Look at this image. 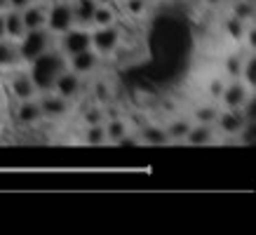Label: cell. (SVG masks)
Instances as JSON below:
<instances>
[{"instance_id":"7","label":"cell","mask_w":256,"mask_h":235,"mask_svg":"<svg viewBox=\"0 0 256 235\" xmlns=\"http://www.w3.org/2000/svg\"><path fill=\"white\" fill-rule=\"evenodd\" d=\"M249 99H252V87H249L242 78H233L228 85H224L221 94H218L221 108H238V110H242V106H244Z\"/></svg>"},{"instance_id":"25","label":"cell","mask_w":256,"mask_h":235,"mask_svg":"<svg viewBox=\"0 0 256 235\" xmlns=\"http://www.w3.org/2000/svg\"><path fill=\"white\" fill-rule=\"evenodd\" d=\"M82 122L85 125H104L106 122V108L101 104H92L90 108H85L82 113Z\"/></svg>"},{"instance_id":"35","label":"cell","mask_w":256,"mask_h":235,"mask_svg":"<svg viewBox=\"0 0 256 235\" xmlns=\"http://www.w3.org/2000/svg\"><path fill=\"white\" fill-rule=\"evenodd\" d=\"M96 5H110V0H96Z\"/></svg>"},{"instance_id":"29","label":"cell","mask_w":256,"mask_h":235,"mask_svg":"<svg viewBox=\"0 0 256 235\" xmlns=\"http://www.w3.org/2000/svg\"><path fill=\"white\" fill-rule=\"evenodd\" d=\"M240 78L247 82L249 87H254V82H256V66H254V59L249 56L247 62L242 64V73H240Z\"/></svg>"},{"instance_id":"19","label":"cell","mask_w":256,"mask_h":235,"mask_svg":"<svg viewBox=\"0 0 256 235\" xmlns=\"http://www.w3.org/2000/svg\"><path fill=\"white\" fill-rule=\"evenodd\" d=\"M193 125V120L186 116H178L174 120H170L167 125H164V132H167V139L174 141V144H181V141H186V134Z\"/></svg>"},{"instance_id":"6","label":"cell","mask_w":256,"mask_h":235,"mask_svg":"<svg viewBox=\"0 0 256 235\" xmlns=\"http://www.w3.org/2000/svg\"><path fill=\"white\" fill-rule=\"evenodd\" d=\"M38 104H40V110H42V118L50 120V122H62L66 120L70 113V102L59 96L56 92H38Z\"/></svg>"},{"instance_id":"15","label":"cell","mask_w":256,"mask_h":235,"mask_svg":"<svg viewBox=\"0 0 256 235\" xmlns=\"http://www.w3.org/2000/svg\"><path fill=\"white\" fill-rule=\"evenodd\" d=\"M104 132H106V144H116L120 146L122 139L130 136V125H127V120L124 118H108L106 122H104Z\"/></svg>"},{"instance_id":"16","label":"cell","mask_w":256,"mask_h":235,"mask_svg":"<svg viewBox=\"0 0 256 235\" xmlns=\"http://www.w3.org/2000/svg\"><path fill=\"white\" fill-rule=\"evenodd\" d=\"M22 19L26 31H33V28H45L47 24V8L40 5V2H31L28 8L22 10Z\"/></svg>"},{"instance_id":"32","label":"cell","mask_w":256,"mask_h":235,"mask_svg":"<svg viewBox=\"0 0 256 235\" xmlns=\"http://www.w3.org/2000/svg\"><path fill=\"white\" fill-rule=\"evenodd\" d=\"M204 5H210V8H221V5H226L228 0H202Z\"/></svg>"},{"instance_id":"27","label":"cell","mask_w":256,"mask_h":235,"mask_svg":"<svg viewBox=\"0 0 256 235\" xmlns=\"http://www.w3.org/2000/svg\"><path fill=\"white\" fill-rule=\"evenodd\" d=\"M224 28H226V33H228L233 40H240V38H244L247 24L240 22V19H235V16H228V19L224 22Z\"/></svg>"},{"instance_id":"26","label":"cell","mask_w":256,"mask_h":235,"mask_svg":"<svg viewBox=\"0 0 256 235\" xmlns=\"http://www.w3.org/2000/svg\"><path fill=\"white\" fill-rule=\"evenodd\" d=\"M148 0H122V10L127 16H132V19H139L148 12Z\"/></svg>"},{"instance_id":"22","label":"cell","mask_w":256,"mask_h":235,"mask_svg":"<svg viewBox=\"0 0 256 235\" xmlns=\"http://www.w3.org/2000/svg\"><path fill=\"white\" fill-rule=\"evenodd\" d=\"M230 16H235V19H240L244 24H252V19H254V2L252 0H235L230 5Z\"/></svg>"},{"instance_id":"31","label":"cell","mask_w":256,"mask_h":235,"mask_svg":"<svg viewBox=\"0 0 256 235\" xmlns=\"http://www.w3.org/2000/svg\"><path fill=\"white\" fill-rule=\"evenodd\" d=\"M31 2H36V0H8V8L10 10H19V12H22V10L28 8Z\"/></svg>"},{"instance_id":"24","label":"cell","mask_w":256,"mask_h":235,"mask_svg":"<svg viewBox=\"0 0 256 235\" xmlns=\"http://www.w3.org/2000/svg\"><path fill=\"white\" fill-rule=\"evenodd\" d=\"M82 141H85L87 146H106V132H104V125H85Z\"/></svg>"},{"instance_id":"1","label":"cell","mask_w":256,"mask_h":235,"mask_svg":"<svg viewBox=\"0 0 256 235\" xmlns=\"http://www.w3.org/2000/svg\"><path fill=\"white\" fill-rule=\"evenodd\" d=\"M64 68H68V62L66 56L56 50V47H50L47 52H42L40 56H36L31 64H28V76L36 82L38 92H50L54 87L56 76L62 73Z\"/></svg>"},{"instance_id":"20","label":"cell","mask_w":256,"mask_h":235,"mask_svg":"<svg viewBox=\"0 0 256 235\" xmlns=\"http://www.w3.org/2000/svg\"><path fill=\"white\" fill-rule=\"evenodd\" d=\"M218 110H221V106H216V104H198L190 110V120L193 122H204V125H214Z\"/></svg>"},{"instance_id":"17","label":"cell","mask_w":256,"mask_h":235,"mask_svg":"<svg viewBox=\"0 0 256 235\" xmlns=\"http://www.w3.org/2000/svg\"><path fill=\"white\" fill-rule=\"evenodd\" d=\"M139 141L144 146H164V144H170L167 132H164V125H158V122H148V125L141 127Z\"/></svg>"},{"instance_id":"3","label":"cell","mask_w":256,"mask_h":235,"mask_svg":"<svg viewBox=\"0 0 256 235\" xmlns=\"http://www.w3.org/2000/svg\"><path fill=\"white\" fill-rule=\"evenodd\" d=\"M90 38H92V50H96L101 56L116 54L120 45H122V31L118 24H110V26H92L90 31Z\"/></svg>"},{"instance_id":"12","label":"cell","mask_w":256,"mask_h":235,"mask_svg":"<svg viewBox=\"0 0 256 235\" xmlns=\"http://www.w3.org/2000/svg\"><path fill=\"white\" fill-rule=\"evenodd\" d=\"M14 120H16V125H22V127L40 125L45 118H42V110H40L38 96H36V99H26V102H16L14 104Z\"/></svg>"},{"instance_id":"8","label":"cell","mask_w":256,"mask_h":235,"mask_svg":"<svg viewBox=\"0 0 256 235\" xmlns=\"http://www.w3.org/2000/svg\"><path fill=\"white\" fill-rule=\"evenodd\" d=\"M87 47H92V38H90V28H82V26H70L66 33L59 36V52H62L66 59L73 54H78Z\"/></svg>"},{"instance_id":"5","label":"cell","mask_w":256,"mask_h":235,"mask_svg":"<svg viewBox=\"0 0 256 235\" xmlns=\"http://www.w3.org/2000/svg\"><path fill=\"white\" fill-rule=\"evenodd\" d=\"M244 127H247V118L244 113L238 108H221L218 110L216 120H214V130L216 134L226 136V139H235V136H240L244 132Z\"/></svg>"},{"instance_id":"13","label":"cell","mask_w":256,"mask_h":235,"mask_svg":"<svg viewBox=\"0 0 256 235\" xmlns=\"http://www.w3.org/2000/svg\"><path fill=\"white\" fill-rule=\"evenodd\" d=\"M218 139L214 125H204V122H193L186 134V144L190 146H212Z\"/></svg>"},{"instance_id":"4","label":"cell","mask_w":256,"mask_h":235,"mask_svg":"<svg viewBox=\"0 0 256 235\" xmlns=\"http://www.w3.org/2000/svg\"><path fill=\"white\" fill-rule=\"evenodd\" d=\"M70 26H76L73 22V10H70V0H54L50 8H47V24L45 28L52 36H62L70 28Z\"/></svg>"},{"instance_id":"33","label":"cell","mask_w":256,"mask_h":235,"mask_svg":"<svg viewBox=\"0 0 256 235\" xmlns=\"http://www.w3.org/2000/svg\"><path fill=\"white\" fill-rule=\"evenodd\" d=\"M5 38V14L0 12V40Z\"/></svg>"},{"instance_id":"11","label":"cell","mask_w":256,"mask_h":235,"mask_svg":"<svg viewBox=\"0 0 256 235\" xmlns=\"http://www.w3.org/2000/svg\"><path fill=\"white\" fill-rule=\"evenodd\" d=\"M101 59L104 56L96 52V50H92V47H87V50H82V52H78V54L68 56L66 62H68V68L73 70V73H78V76H92V73H96L101 66Z\"/></svg>"},{"instance_id":"18","label":"cell","mask_w":256,"mask_h":235,"mask_svg":"<svg viewBox=\"0 0 256 235\" xmlns=\"http://www.w3.org/2000/svg\"><path fill=\"white\" fill-rule=\"evenodd\" d=\"M5 38L12 40V42H19L24 33H26V26H24V19H22V12L19 10H5Z\"/></svg>"},{"instance_id":"2","label":"cell","mask_w":256,"mask_h":235,"mask_svg":"<svg viewBox=\"0 0 256 235\" xmlns=\"http://www.w3.org/2000/svg\"><path fill=\"white\" fill-rule=\"evenodd\" d=\"M50 47H54V36L47 28H33L26 31L16 42V52H19V62L31 64L36 56L47 52Z\"/></svg>"},{"instance_id":"28","label":"cell","mask_w":256,"mask_h":235,"mask_svg":"<svg viewBox=\"0 0 256 235\" xmlns=\"http://www.w3.org/2000/svg\"><path fill=\"white\" fill-rule=\"evenodd\" d=\"M242 64H244V56L240 54H230V56H226V76H230V78H240V73H242Z\"/></svg>"},{"instance_id":"23","label":"cell","mask_w":256,"mask_h":235,"mask_svg":"<svg viewBox=\"0 0 256 235\" xmlns=\"http://www.w3.org/2000/svg\"><path fill=\"white\" fill-rule=\"evenodd\" d=\"M110 24H118V14L110 5H96L92 16V26H110Z\"/></svg>"},{"instance_id":"9","label":"cell","mask_w":256,"mask_h":235,"mask_svg":"<svg viewBox=\"0 0 256 235\" xmlns=\"http://www.w3.org/2000/svg\"><path fill=\"white\" fill-rule=\"evenodd\" d=\"M8 90L14 102H26V99H36L38 96V87L28 76V68L24 70L14 66V70H12V76L8 80Z\"/></svg>"},{"instance_id":"10","label":"cell","mask_w":256,"mask_h":235,"mask_svg":"<svg viewBox=\"0 0 256 235\" xmlns=\"http://www.w3.org/2000/svg\"><path fill=\"white\" fill-rule=\"evenodd\" d=\"M52 92H56L59 96L64 99H68L70 104L78 99L80 94H82V76L78 73H73L70 68H64L54 80V87H52Z\"/></svg>"},{"instance_id":"21","label":"cell","mask_w":256,"mask_h":235,"mask_svg":"<svg viewBox=\"0 0 256 235\" xmlns=\"http://www.w3.org/2000/svg\"><path fill=\"white\" fill-rule=\"evenodd\" d=\"M19 64V52H16V42L2 38L0 40V68H14Z\"/></svg>"},{"instance_id":"34","label":"cell","mask_w":256,"mask_h":235,"mask_svg":"<svg viewBox=\"0 0 256 235\" xmlns=\"http://www.w3.org/2000/svg\"><path fill=\"white\" fill-rule=\"evenodd\" d=\"M8 10V0H0V12H5Z\"/></svg>"},{"instance_id":"30","label":"cell","mask_w":256,"mask_h":235,"mask_svg":"<svg viewBox=\"0 0 256 235\" xmlns=\"http://www.w3.org/2000/svg\"><path fill=\"white\" fill-rule=\"evenodd\" d=\"M94 99H96V104H101V106L110 102V90L106 82H96V85H94Z\"/></svg>"},{"instance_id":"14","label":"cell","mask_w":256,"mask_h":235,"mask_svg":"<svg viewBox=\"0 0 256 235\" xmlns=\"http://www.w3.org/2000/svg\"><path fill=\"white\" fill-rule=\"evenodd\" d=\"M70 10H73L76 26L92 28V16H94V10H96V0H70Z\"/></svg>"}]
</instances>
